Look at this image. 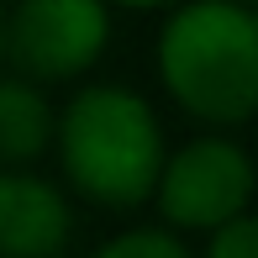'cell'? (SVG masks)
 <instances>
[{
  "label": "cell",
  "instance_id": "obj_1",
  "mask_svg": "<svg viewBox=\"0 0 258 258\" xmlns=\"http://www.w3.org/2000/svg\"><path fill=\"white\" fill-rule=\"evenodd\" d=\"M158 74L190 116L242 126L258 105V21L227 0L174 11L158 37Z\"/></svg>",
  "mask_w": 258,
  "mask_h": 258
},
{
  "label": "cell",
  "instance_id": "obj_2",
  "mask_svg": "<svg viewBox=\"0 0 258 258\" xmlns=\"http://www.w3.org/2000/svg\"><path fill=\"white\" fill-rule=\"evenodd\" d=\"M63 169L79 195L100 206H137L153 195L163 169V132L132 90L95 85L69 100L58 121Z\"/></svg>",
  "mask_w": 258,
  "mask_h": 258
},
{
  "label": "cell",
  "instance_id": "obj_3",
  "mask_svg": "<svg viewBox=\"0 0 258 258\" xmlns=\"http://www.w3.org/2000/svg\"><path fill=\"white\" fill-rule=\"evenodd\" d=\"M105 6L100 0H16L0 27V58L32 79H74L105 48Z\"/></svg>",
  "mask_w": 258,
  "mask_h": 258
},
{
  "label": "cell",
  "instance_id": "obj_4",
  "mask_svg": "<svg viewBox=\"0 0 258 258\" xmlns=\"http://www.w3.org/2000/svg\"><path fill=\"white\" fill-rule=\"evenodd\" d=\"M158 211L174 227H227L253 195V163L237 143H190L158 169Z\"/></svg>",
  "mask_w": 258,
  "mask_h": 258
},
{
  "label": "cell",
  "instance_id": "obj_5",
  "mask_svg": "<svg viewBox=\"0 0 258 258\" xmlns=\"http://www.w3.org/2000/svg\"><path fill=\"white\" fill-rule=\"evenodd\" d=\"M69 248V206L32 174H0V258H58Z\"/></svg>",
  "mask_w": 258,
  "mask_h": 258
},
{
  "label": "cell",
  "instance_id": "obj_6",
  "mask_svg": "<svg viewBox=\"0 0 258 258\" xmlns=\"http://www.w3.org/2000/svg\"><path fill=\"white\" fill-rule=\"evenodd\" d=\"M53 137V111L27 79H0V158L32 163Z\"/></svg>",
  "mask_w": 258,
  "mask_h": 258
},
{
  "label": "cell",
  "instance_id": "obj_7",
  "mask_svg": "<svg viewBox=\"0 0 258 258\" xmlns=\"http://www.w3.org/2000/svg\"><path fill=\"white\" fill-rule=\"evenodd\" d=\"M95 258H190L174 237H163V232H126V237L105 242Z\"/></svg>",
  "mask_w": 258,
  "mask_h": 258
},
{
  "label": "cell",
  "instance_id": "obj_8",
  "mask_svg": "<svg viewBox=\"0 0 258 258\" xmlns=\"http://www.w3.org/2000/svg\"><path fill=\"white\" fill-rule=\"evenodd\" d=\"M206 258H258V221L237 216L227 227H216V242H211Z\"/></svg>",
  "mask_w": 258,
  "mask_h": 258
},
{
  "label": "cell",
  "instance_id": "obj_9",
  "mask_svg": "<svg viewBox=\"0 0 258 258\" xmlns=\"http://www.w3.org/2000/svg\"><path fill=\"white\" fill-rule=\"evenodd\" d=\"M126 6H169V0H126Z\"/></svg>",
  "mask_w": 258,
  "mask_h": 258
},
{
  "label": "cell",
  "instance_id": "obj_10",
  "mask_svg": "<svg viewBox=\"0 0 258 258\" xmlns=\"http://www.w3.org/2000/svg\"><path fill=\"white\" fill-rule=\"evenodd\" d=\"M227 6H242V11H248V6H253V0H227Z\"/></svg>",
  "mask_w": 258,
  "mask_h": 258
},
{
  "label": "cell",
  "instance_id": "obj_11",
  "mask_svg": "<svg viewBox=\"0 0 258 258\" xmlns=\"http://www.w3.org/2000/svg\"><path fill=\"white\" fill-rule=\"evenodd\" d=\"M0 27H6V16H0Z\"/></svg>",
  "mask_w": 258,
  "mask_h": 258
}]
</instances>
